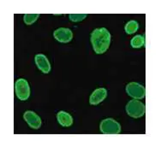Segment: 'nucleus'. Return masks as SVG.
Segmentation results:
<instances>
[{"instance_id":"f03ea898","label":"nucleus","mask_w":161,"mask_h":147,"mask_svg":"<svg viewBox=\"0 0 161 147\" xmlns=\"http://www.w3.org/2000/svg\"><path fill=\"white\" fill-rule=\"evenodd\" d=\"M126 112L132 118H140L145 115L146 106L142 102L138 101L137 99H133L128 102L126 104Z\"/></svg>"},{"instance_id":"ddd939ff","label":"nucleus","mask_w":161,"mask_h":147,"mask_svg":"<svg viewBox=\"0 0 161 147\" xmlns=\"http://www.w3.org/2000/svg\"><path fill=\"white\" fill-rule=\"evenodd\" d=\"M39 17H40L39 14H25L23 21H24L25 24L29 26L36 22Z\"/></svg>"},{"instance_id":"4468645a","label":"nucleus","mask_w":161,"mask_h":147,"mask_svg":"<svg viewBox=\"0 0 161 147\" xmlns=\"http://www.w3.org/2000/svg\"><path fill=\"white\" fill-rule=\"evenodd\" d=\"M87 15L86 14H69V18L73 22H79L83 21L84 19H86Z\"/></svg>"},{"instance_id":"9d476101","label":"nucleus","mask_w":161,"mask_h":147,"mask_svg":"<svg viewBox=\"0 0 161 147\" xmlns=\"http://www.w3.org/2000/svg\"><path fill=\"white\" fill-rule=\"evenodd\" d=\"M58 122L62 127H70L73 124V117L70 114L67 113L65 111H59L57 115Z\"/></svg>"},{"instance_id":"f257e3e1","label":"nucleus","mask_w":161,"mask_h":147,"mask_svg":"<svg viewBox=\"0 0 161 147\" xmlns=\"http://www.w3.org/2000/svg\"><path fill=\"white\" fill-rule=\"evenodd\" d=\"M90 40L93 51L96 54H103L108 50L111 45L112 36L105 28H96L91 33Z\"/></svg>"},{"instance_id":"20e7f679","label":"nucleus","mask_w":161,"mask_h":147,"mask_svg":"<svg viewBox=\"0 0 161 147\" xmlns=\"http://www.w3.org/2000/svg\"><path fill=\"white\" fill-rule=\"evenodd\" d=\"M15 92L21 101L28 100L30 96V87L28 80L23 78H20L16 80L15 83Z\"/></svg>"},{"instance_id":"7ed1b4c3","label":"nucleus","mask_w":161,"mask_h":147,"mask_svg":"<svg viewBox=\"0 0 161 147\" xmlns=\"http://www.w3.org/2000/svg\"><path fill=\"white\" fill-rule=\"evenodd\" d=\"M100 132L104 134H118L121 133L120 123L112 118H106L101 121L99 125Z\"/></svg>"},{"instance_id":"6e6552de","label":"nucleus","mask_w":161,"mask_h":147,"mask_svg":"<svg viewBox=\"0 0 161 147\" xmlns=\"http://www.w3.org/2000/svg\"><path fill=\"white\" fill-rule=\"evenodd\" d=\"M107 97V90L104 87L95 89L90 95L89 103L91 105H98Z\"/></svg>"},{"instance_id":"1a4fd4ad","label":"nucleus","mask_w":161,"mask_h":147,"mask_svg":"<svg viewBox=\"0 0 161 147\" xmlns=\"http://www.w3.org/2000/svg\"><path fill=\"white\" fill-rule=\"evenodd\" d=\"M36 66L43 74H49L51 71V63L44 54H37L34 57Z\"/></svg>"},{"instance_id":"9b49d317","label":"nucleus","mask_w":161,"mask_h":147,"mask_svg":"<svg viewBox=\"0 0 161 147\" xmlns=\"http://www.w3.org/2000/svg\"><path fill=\"white\" fill-rule=\"evenodd\" d=\"M130 45L133 47L134 49H139V48H142V46H144L145 45V39H144V36L141 35V34H137L136 36H134L132 39H131V41H130Z\"/></svg>"},{"instance_id":"39448f33","label":"nucleus","mask_w":161,"mask_h":147,"mask_svg":"<svg viewBox=\"0 0 161 147\" xmlns=\"http://www.w3.org/2000/svg\"><path fill=\"white\" fill-rule=\"evenodd\" d=\"M126 92L131 98L140 100L146 96V89L144 86L137 82H130L126 86Z\"/></svg>"},{"instance_id":"f8f14e48","label":"nucleus","mask_w":161,"mask_h":147,"mask_svg":"<svg viewBox=\"0 0 161 147\" xmlns=\"http://www.w3.org/2000/svg\"><path fill=\"white\" fill-rule=\"evenodd\" d=\"M138 29H139V23L135 20H131L130 22H128L124 27V30L128 34H135Z\"/></svg>"},{"instance_id":"423d86ee","label":"nucleus","mask_w":161,"mask_h":147,"mask_svg":"<svg viewBox=\"0 0 161 147\" xmlns=\"http://www.w3.org/2000/svg\"><path fill=\"white\" fill-rule=\"evenodd\" d=\"M53 36L60 43H69L73 39V33L69 28H59L54 31Z\"/></svg>"},{"instance_id":"0eeeda50","label":"nucleus","mask_w":161,"mask_h":147,"mask_svg":"<svg viewBox=\"0 0 161 147\" xmlns=\"http://www.w3.org/2000/svg\"><path fill=\"white\" fill-rule=\"evenodd\" d=\"M23 119L28 123V125L33 129H39L42 124L40 117L32 110H27L23 114Z\"/></svg>"}]
</instances>
